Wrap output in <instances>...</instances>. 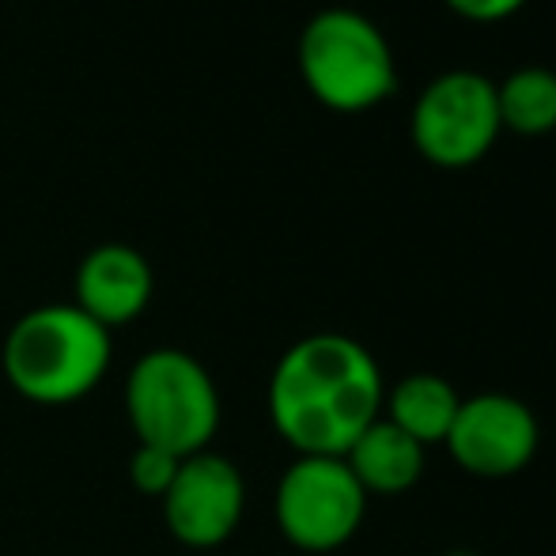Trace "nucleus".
I'll list each match as a JSON object with an SVG mask.
<instances>
[{
  "label": "nucleus",
  "mask_w": 556,
  "mask_h": 556,
  "mask_svg": "<svg viewBox=\"0 0 556 556\" xmlns=\"http://www.w3.org/2000/svg\"><path fill=\"white\" fill-rule=\"evenodd\" d=\"M269 420L295 454L344 458L382 417L387 379L364 341L349 333L300 337L269 375Z\"/></svg>",
  "instance_id": "f257e3e1"
},
{
  "label": "nucleus",
  "mask_w": 556,
  "mask_h": 556,
  "mask_svg": "<svg viewBox=\"0 0 556 556\" xmlns=\"http://www.w3.org/2000/svg\"><path fill=\"white\" fill-rule=\"evenodd\" d=\"M111 330L84 315L76 303H42L8 330L4 364L8 387L46 409L76 405L111 371Z\"/></svg>",
  "instance_id": "f03ea898"
},
{
  "label": "nucleus",
  "mask_w": 556,
  "mask_h": 556,
  "mask_svg": "<svg viewBox=\"0 0 556 556\" xmlns=\"http://www.w3.org/2000/svg\"><path fill=\"white\" fill-rule=\"evenodd\" d=\"M125 417L144 446L190 458L220 432L224 402L213 371L186 349H152L129 367Z\"/></svg>",
  "instance_id": "7ed1b4c3"
},
{
  "label": "nucleus",
  "mask_w": 556,
  "mask_h": 556,
  "mask_svg": "<svg viewBox=\"0 0 556 556\" xmlns=\"http://www.w3.org/2000/svg\"><path fill=\"white\" fill-rule=\"evenodd\" d=\"M295 61L311 96L341 114L371 111L397 91V61L387 35L352 8L311 15Z\"/></svg>",
  "instance_id": "20e7f679"
},
{
  "label": "nucleus",
  "mask_w": 556,
  "mask_h": 556,
  "mask_svg": "<svg viewBox=\"0 0 556 556\" xmlns=\"http://www.w3.org/2000/svg\"><path fill=\"white\" fill-rule=\"evenodd\" d=\"M367 515V492L344 458L295 454L280 473L273 496V519L288 545L300 553H333L359 534Z\"/></svg>",
  "instance_id": "39448f33"
},
{
  "label": "nucleus",
  "mask_w": 556,
  "mask_h": 556,
  "mask_svg": "<svg viewBox=\"0 0 556 556\" xmlns=\"http://www.w3.org/2000/svg\"><path fill=\"white\" fill-rule=\"evenodd\" d=\"M496 80L469 68L443 73L420 91L413 106V144L428 163L446 170L473 167L492 152L500 137Z\"/></svg>",
  "instance_id": "423d86ee"
},
{
  "label": "nucleus",
  "mask_w": 556,
  "mask_h": 556,
  "mask_svg": "<svg viewBox=\"0 0 556 556\" xmlns=\"http://www.w3.org/2000/svg\"><path fill=\"white\" fill-rule=\"evenodd\" d=\"M443 446L462 473L481 477V481H504V477L522 473L538 458L542 425L534 409L515 394L484 390V394L462 397Z\"/></svg>",
  "instance_id": "0eeeda50"
},
{
  "label": "nucleus",
  "mask_w": 556,
  "mask_h": 556,
  "mask_svg": "<svg viewBox=\"0 0 556 556\" xmlns=\"http://www.w3.org/2000/svg\"><path fill=\"white\" fill-rule=\"evenodd\" d=\"M170 538L186 549H216L247 515V477L231 458L201 451L182 458L167 496L160 500Z\"/></svg>",
  "instance_id": "6e6552de"
},
{
  "label": "nucleus",
  "mask_w": 556,
  "mask_h": 556,
  "mask_svg": "<svg viewBox=\"0 0 556 556\" xmlns=\"http://www.w3.org/2000/svg\"><path fill=\"white\" fill-rule=\"evenodd\" d=\"M155 292V273L148 257L137 247L125 242H103V247L88 250L76 269V307L91 315L99 326L114 330V326L137 323L148 311Z\"/></svg>",
  "instance_id": "1a4fd4ad"
},
{
  "label": "nucleus",
  "mask_w": 556,
  "mask_h": 556,
  "mask_svg": "<svg viewBox=\"0 0 556 556\" xmlns=\"http://www.w3.org/2000/svg\"><path fill=\"white\" fill-rule=\"evenodd\" d=\"M425 446L394 428L387 417H379L356 443L349 446L344 462H349L352 477L359 489L371 496H405L420 484L425 477Z\"/></svg>",
  "instance_id": "9d476101"
},
{
  "label": "nucleus",
  "mask_w": 556,
  "mask_h": 556,
  "mask_svg": "<svg viewBox=\"0 0 556 556\" xmlns=\"http://www.w3.org/2000/svg\"><path fill=\"white\" fill-rule=\"evenodd\" d=\"M458 405H462V394L443 375L417 371V375L397 379L394 387L387 390L382 417L428 451V446H435V443H446L454 417H458Z\"/></svg>",
  "instance_id": "9b49d317"
},
{
  "label": "nucleus",
  "mask_w": 556,
  "mask_h": 556,
  "mask_svg": "<svg viewBox=\"0 0 556 556\" xmlns=\"http://www.w3.org/2000/svg\"><path fill=\"white\" fill-rule=\"evenodd\" d=\"M500 125L519 137H545L556 129V73L542 65L515 68L504 84H496Z\"/></svg>",
  "instance_id": "f8f14e48"
},
{
  "label": "nucleus",
  "mask_w": 556,
  "mask_h": 556,
  "mask_svg": "<svg viewBox=\"0 0 556 556\" xmlns=\"http://www.w3.org/2000/svg\"><path fill=\"white\" fill-rule=\"evenodd\" d=\"M178 466H182V458H175V454L160 451V446L137 443V451H132V458H129V481L140 496L163 500L170 489V481H175Z\"/></svg>",
  "instance_id": "ddd939ff"
},
{
  "label": "nucleus",
  "mask_w": 556,
  "mask_h": 556,
  "mask_svg": "<svg viewBox=\"0 0 556 556\" xmlns=\"http://www.w3.org/2000/svg\"><path fill=\"white\" fill-rule=\"evenodd\" d=\"M443 4L469 23H500V20H507V15L519 12L527 0H443Z\"/></svg>",
  "instance_id": "4468645a"
},
{
  "label": "nucleus",
  "mask_w": 556,
  "mask_h": 556,
  "mask_svg": "<svg viewBox=\"0 0 556 556\" xmlns=\"http://www.w3.org/2000/svg\"><path fill=\"white\" fill-rule=\"evenodd\" d=\"M443 556H481V553H473V549H451V553H443Z\"/></svg>",
  "instance_id": "2eb2a0df"
}]
</instances>
